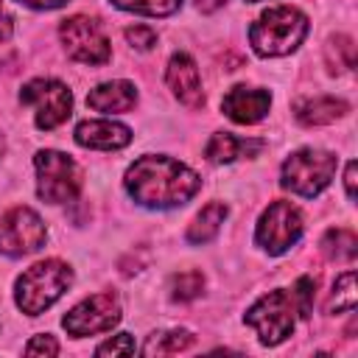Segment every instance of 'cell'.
Wrapping results in <instances>:
<instances>
[{"mask_svg":"<svg viewBox=\"0 0 358 358\" xmlns=\"http://www.w3.org/2000/svg\"><path fill=\"white\" fill-rule=\"evenodd\" d=\"M134 101H137V90L131 81H103L87 95V106L95 112H106V115L129 112Z\"/></svg>","mask_w":358,"mask_h":358,"instance_id":"obj_15","label":"cell"},{"mask_svg":"<svg viewBox=\"0 0 358 358\" xmlns=\"http://www.w3.org/2000/svg\"><path fill=\"white\" fill-rule=\"evenodd\" d=\"M344 187H347V199L352 201L355 199V162L347 165V173H344Z\"/></svg>","mask_w":358,"mask_h":358,"instance_id":"obj_30","label":"cell"},{"mask_svg":"<svg viewBox=\"0 0 358 358\" xmlns=\"http://www.w3.org/2000/svg\"><path fill=\"white\" fill-rule=\"evenodd\" d=\"M268 106H271V95L266 90H255V87H232L221 98L224 115L235 123H243V126L263 120Z\"/></svg>","mask_w":358,"mask_h":358,"instance_id":"obj_13","label":"cell"},{"mask_svg":"<svg viewBox=\"0 0 358 358\" xmlns=\"http://www.w3.org/2000/svg\"><path fill=\"white\" fill-rule=\"evenodd\" d=\"M201 291H204V274L196 271V268L179 271V274H173V280H171V296H173L176 302H190V299H196Z\"/></svg>","mask_w":358,"mask_h":358,"instance_id":"obj_23","label":"cell"},{"mask_svg":"<svg viewBox=\"0 0 358 358\" xmlns=\"http://www.w3.org/2000/svg\"><path fill=\"white\" fill-rule=\"evenodd\" d=\"M190 344H193V336L187 330H165V333L148 336V341L143 344V355H173L187 350Z\"/></svg>","mask_w":358,"mask_h":358,"instance_id":"obj_20","label":"cell"},{"mask_svg":"<svg viewBox=\"0 0 358 358\" xmlns=\"http://www.w3.org/2000/svg\"><path fill=\"white\" fill-rule=\"evenodd\" d=\"M322 252L330 260H355V255H358V238H355L352 229L336 227V229H330L322 238Z\"/></svg>","mask_w":358,"mask_h":358,"instance_id":"obj_19","label":"cell"},{"mask_svg":"<svg viewBox=\"0 0 358 358\" xmlns=\"http://www.w3.org/2000/svg\"><path fill=\"white\" fill-rule=\"evenodd\" d=\"M324 56H327V67L333 73H344V70L355 67V45L347 34H336L330 39V45L324 48Z\"/></svg>","mask_w":358,"mask_h":358,"instance_id":"obj_22","label":"cell"},{"mask_svg":"<svg viewBox=\"0 0 358 358\" xmlns=\"http://www.w3.org/2000/svg\"><path fill=\"white\" fill-rule=\"evenodd\" d=\"M246 3H260V0H246Z\"/></svg>","mask_w":358,"mask_h":358,"instance_id":"obj_34","label":"cell"},{"mask_svg":"<svg viewBox=\"0 0 358 358\" xmlns=\"http://www.w3.org/2000/svg\"><path fill=\"white\" fill-rule=\"evenodd\" d=\"M123 185L137 204L171 210V207L187 204L199 193L201 179L196 171H190L179 159L148 154V157L134 159V165L126 171Z\"/></svg>","mask_w":358,"mask_h":358,"instance_id":"obj_1","label":"cell"},{"mask_svg":"<svg viewBox=\"0 0 358 358\" xmlns=\"http://www.w3.org/2000/svg\"><path fill=\"white\" fill-rule=\"evenodd\" d=\"M305 224H302V213L291 204V201H271L255 229V241L257 246H263L268 255H282L285 249H291L299 235H302Z\"/></svg>","mask_w":358,"mask_h":358,"instance_id":"obj_8","label":"cell"},{"mask_svg":"<svg viewBox=\"0 0 358 358\" xmlns=\"http://www.w3.org/2000/svg\"><path fill=\"white\" fill-rule=\"evenodd\" d=\"M227 213H229V210H227V204H221V201L204 204L201 213H199V215L193 218V224L187 227V241H190V243H207V241H213V238L218 235V229H221Z\"/></svg>","mask_w":358,"mask_h":358,"instance_id":"obj_18","label":"cell"},{"mask_svg":"<svg viewBox=\"0 0 358 358\" xmlns=\"http://www.w3.org/2000/svg\"><path fill=\"white\" fill-rule=\"evenodd\" d=\"M109 3L123 11L148 14V17H168V14L179 11V6H182V0H109Z\"/></svg>","mask_w":358,"mask_h":358,"instance_id":"obj_24","label":"cell"},{"mask_svg":"<svg viewBox=\"0 0 358 358\" xmlns=\"http://www.w3.org/2000/svg\"><path fill=\"white\" fill-rule=\"evenodd\" d=\"M131 352H137V344L129 333H117L95 350V355H131Z\"/></svg>","mask_w":358,"mask_h":358,"instance_id":"obj_26","label":"cell"},{"mask_svg":"<svg viewBox=\"0 0 358 358\" xmlns=\"http://www.w3.org/2000/svg\"><path fill=\"white\" fill-rule=\"evenodd\" d=\"M76 143L98 151H117L131 143V129L115 120H81L76 126Z\"/></svg>","mask_w":358,"mask_h":358,"instance_id":"obj_14","label":"cell"},{"mask_svg":"<svg viewBox=\"0 0 358 358\" xmlns=\"http://www.w3.org/2000/svg\"><path fill=\"white\" fill-rule=\"evenodd\" d=\"M263 148L260 140H243V137H235L229 131H218L210 137L204 154L210 162H232L238 157H249V154H257Z\"/></svg>","mask_w":358,"mask_h":358,"instance_id":"obj_17","label":"cell"},{"mask_svg":"<svg viewBox=\"0 0 358 358\" xmlns=\"http://www.w3.org/2000/svg\"><path fill=\"white\" fill-rule=\"evenodd\" d=\"M3 148H6V145H3V137H0V157H3Z\"/></svg>","mask_w":358,"mask_h":358,"instance_id":"obj_33","label":"cell"},{"mask_svg":"<svg viewBox=\"0 0 358 358\" xmlns=\"http://www.w3.org/2000/svg\"><path fill=\"white\" fill-rule=\"evenodd\" d=\"M168 87L173 90V95L190 106V109H199L204 103V92H201V76H199V67L196 62L187 56V53H173L171 62H168Z\"/></svg>","mask_w":358,"mask_h":358,"instance_id":"obj_12","label":"cell"},{"mask_svg":"<svg viewBox=\"0 0 358 358\" xmlns=\"http://www.w3.org/2000/svg\"><path fill=\"white\" fill-rule=\"evenodd\" d=\"M327 313H352L355 310V271H344L336 282L333 291L324 302Z\"/></svg>","mask_w":358,"mask_h":358,"instance_id":"obj_21","label":"cell"},{"mask_svg":"<svg viewBox=\"0 0 358 358\" xmlns=\"http://www.w3.org/2000/svg\"><path fill=\"white\" fill-rule=\"evenodd\" d=\"M8 36H11V17L3 14V8H0V42H6Z\"/></svg>","mask_w":358,"mask_h":358,"instance_id":"obj_31","label":"cell"},{"mask_svg":"<svg viewBox=\"0 0 358 358\" xmlns=\"http://www.w3.org/2000/svg\"><path fill=\"white\" fill-rule=\"evenodd\" d=\"M227 0H196V6L201 8V11H215V8H221Z\"/></svg>","mask_w":358,"mask_h":358,"instance_id":"obj_32","label":"cell"},{"mask_svg":"<svg viewBox=\"0 0 358 358\" xmlns=\"http://www.w3.org/2000/svg\"><path fill=\"white\" fill-rule=\"evenodd\" d=\"M333 173H336V154L322 148H302L282 162L280 185L302 199H313L330 185Z\"/></svg>","mask_w":358,"mask_h":358,"instance_id":"obj_4","label":"cell"},{"mask_svg":"<svg viewBox=\"0 0 358 358\" xmlns=\"http://www.w3.org/2000/svg\"><path fill=\"white\" fill-rule=\"evenodd\" d=\"M48 229L31 207H14L0 218V252L8 257H22L42 249Z\"/></svg>","mask_w":358,"mask_h":358,"instance_id":"obj_10","label":"cell"},{"mask_svg":"<svg viewBox=\"0 0 358 358\" xmlns=\"http://www.w3.org/2000/svg\"><path fill=\"white\" fill-rule=\"evenodd\" d=\"M294 299H296V308H299V316L308 319L310 310H313V294H316V280L313 277H299L294 282Z\"/></svg>","mask_w":358,"mask_h":358,"instance_id":"obj_25","label":"cell"},{"mask_svg":"<svg viewBox=\"0 0 358 358\" xmlns=\"http://www.w3.org/2000/svg\"><path fill=\"white\" fill-rule=\"evenodd\" d=\"M126 42L137 50H151L157 45V34L148 25H134V28H126Z\"/></svg>","mask_w":358,"mask_h":358,"instance_id":"obj_27","label":"cell"},{"mask_svg":"<svg viewBox=\"0 0 358 358\" xmlns=\"http://www.w3.org/2000/svg\"><path fill=\"white\" fill-rule=\"evenodd\" d=\"M59 36H62V45L67 50L70 59L81 62V64H106L109 56H112V48H109V39L103 36L101 25L90 17H67L59 28Z\"/></svg>","mask_w":358,"mask_h":358,"instance_id":"obj_9","label":"cell"},{"mask_svg":"<svg viewBox=\"0 0 358 358\" xmlns=\"http://www.w3.org/2000/svg\"><path fill=\"white\" fill-rule=\"evenodd\" d=\"M36 165V193L48 204H67L81 190V168L73 157L45 148L34 157Z\"/></svg>","mask_w":358,"mask_h":358,"instance_id":"obj_6","label":"cell"},{"mask_svg":"<svg viewBox=\"0 0 358 358\" xmlns=\"http://www.w3.org/2000/svg\"><path fill=\"white\" fill-rule=\"evenodd\" d=\"M120 322V299L115 294H92L84 302H78L64 319V330L76 338L84 336H95V333H106Z\"/></svg>","mask_w":358,"mask_h":358,"instance_id":"obj_11","label":"cell"},{"mask_svg":"<svg viewBox=\"0 0 358 358\" xmlns=\"http://www.w3.org/2000/svg\"><path fill=\"white\" fill-rule=\"evenodd\" d=\"M17 3H22L28 8H59V6H64L70 0H17Z\"/></svg>","mask_w":358,"mask_h":358,"instance_id":"obj_29","label":"cell"},{"mask_svg":"<svg viewBox=\"0 0 358 358\" xmlns=\"http://www.w3.org/2000/svg\"><path fill=\"white\" fill-rule=\"evenodd\" d=\"M25 355H59V344L53 336H34L28 344H25Z\"/></svg>","mask_w":358,"mask_h":358,"instance_id":"obj_28","label":"cell"},{"mask_svg":"<svg viewBox=\"0 0 358 358\" xmlns=\"http://www.w3.org/2000/svg\"><path fill=\"white\" fill-rule=\"evenodd\" d=\"M296 316H299V308H296L294 291L277 288V291L263 294L246 310V324H252L257 330V336L266 347H274L294 333Z\"/></svg>","mask_w":358,"mask_h":358,"instance_id":"obj_5","label":"cell"},{"mask_svg":"<svg viewBox=\"0 0 358 358\" xmlns=\"http://www.w3.org/2000/svg\"><path fill=\"white\" fill-rule=\"evenodd\" d=\"M305 34H308V17L294 6H277L263 11L252 22L249 42L257 56L268 59V56H285L294 48H299Z\"/></svg>","mask_w":358,"mask_h":358,"instance_id":"obj_2","label":"cell"},{"mask_svg":"<svg viewBox=\"0 0 358 358\" xmlns=\"http://www.w3.org/2000/svg\"><path fill=\"white\" fill-rule=\"evenodd\" d=\"M347 112H350V103L341 98H333V95H319V98H308V101L294 103V115L302 126H324V123L344 117Z\"/></svg>","mask_w":358,"mask_h":358,"instance_id":"obj_16","label":"cell"},{"mask_svg":"<svg viewBox=\"0 0 358 358\" xmlns=\"http://www.w3.org/2000/svg\"><path fill=\"white\" fill-rule=\"evenodd\" d=\"M70 282H73V268L67 263L56 257L34 263L17 277V288H14L17 308L28 316H39L70 288Z\"/></svg>","mask_w":358,"mask_h":358,"instance_id":"obj_3","label":"cell"},{"mask_svg":"<svg viewBox=\"0 0 358 358\" xmlns=\"http://www.w3.org/2000/svg\"><path fill=\"white\" fill-rule=\"evenodd\" d=\"M20 101L34 106V120L39 129L50 131L70 117L73 95L56 78H34L20 90Z\"/></svg>","mask_w":358,"mask_h":358,"instance_id":"obj_7","label":"cell"}]
</instances>
